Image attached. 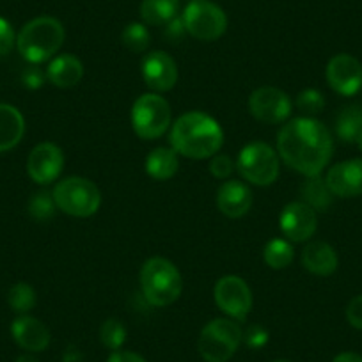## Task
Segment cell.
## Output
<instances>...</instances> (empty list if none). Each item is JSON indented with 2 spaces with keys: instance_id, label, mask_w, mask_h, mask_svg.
Wrapping results in <instances>:
<instances>
[{
  "instance_id": "cell-41",
  "label": "cell",
  "mask_w": 362,
  "mask_h": 362,
  "mask_svg": "<svg viewBox=\"0 0 362 362\" xmlns=\"http://www.w3.org/2000/svg\"><path fill=\"white\" fill-rule=\"evenodd\" d=\"M357 144H358V148H361V149H362V134H361V135H358V139H357Z\"/></svg>"
},
{
  "instance_id": "cell-2",
  "label": "cell",
  "mask_w": 362,
  "mask_h": 362,
  "mask_svg": "<svg viewBox=\"0 0 362 362\" xmlns=\"http://www.w3.org/2000/svg\"><path fill=\"white\" fill-rule=\"evenodd\" d=\"M222 144L224 132L221 124L199 110L183 114L170 128V148L185 158H211L221 151Z\"/></svg>"
},
{
  "instance_id": "cell-36",
  "label": "cell",
  "mask_w": 362,
  "mask_h": 362,
  "mask_svg": "<svg viewBox=\"0 0 362 362\" xmlns=\"http://www.w3.org/2000/svg\"><path fill=\"white\" fill-rule=\"evenodd\" d=\"M346 320L354 329L362 330V295H357L346 305Z\"/></svg>"
},
{
  "instance_id": "cell-33",
  "label": "cell",
  "mask_w": 362,
  "mask_h": 362,
  "mask_svg": "<svg viewBox=\"0 0 362 362\" xmlns=\"http://www.w3.org/2000/svg\"><path fill=\"white\" fill-rule=\"evenodd\" d=\"M268 339H270V334H268V330L261 325H250L249 329L243 332V341H245L247 346L254 348V350L263 348L264 344L268 343Z\"/></svg>"
},
{
  "instance_id": "cell-8",
  "label": "cell",
  "mask_w": 362,
  "mask_h": 362,
  "mask_svg": "<svg viewBox=\"0 0 362 362\" xmlns=\"http://www.w3.org/2000/svg\"><path fill=\"white\" fill-rule=\"evenodd\" d=\"M132 128L144 141L160 139L170 128V105L158 93H146L132 107Z\"/></svg>"
},
{
  "instance_id": "cell-28",
  "label": "cell",
  "mask_w": 362,
  "mask_h": 362,
  "mask_svg": "<svg viewBox=\"0 0 362 362\" xmlns=\"http://www.w3.org/2000/svg\"><path fill=\"white\" fill-rule=\"evenodd\" d=\"M8 302L13 311L18 313V315H27L36 305V291H34V288L30 284L16 283L9 290Z\"/></svg>"
},
{
  "instance_id": "cell-6",
  "label": "cell",
  "mask_w": 362,
  "mask_h": 362,
  "mask_svg": "<svg viewBox=\"0 0 362 362\" xmlns=\"http://www.w3.org/2000/svg\"><path fill=\"white\" fill-rule=\"evenodd\" d=\"M243 341V330L231 318L211 320L201 330L197 350L206 362H228Z\"/></svg>"
},
{
  "instance_id": "cell-26",
  "label": "cell",
  "mask_w": 362,
  "mask_h": 362,
  "mask_svg": "<svg viewBox=\"0 0 362 362\" xmlns=\"http://www.w3.org/2000/svg\"><path fill=\"white\" fill-rule=\"evenodd\" d=\"M295 250L290 240L284 238H274L264 245L263 249V259L274 270H283V268L290 267L293 261Z\"/></svg>"
},
{
  "instance_id": "cell-3",
  "label": "cell",
  "mask_w": 362,
  "mask_h": 362,
  "mask_svg": "<svg viewBox=\"0 0 362 362\" xmlns=\"http://www.w3.org/2000/svg\"><path fill=\"white\" fill-rule=\"evenodd\" d=\"M64 27L54 16H37L22 27L16 36V47L30 64L47 62L64 43Z\"/></svg>"
},
{
  "instance_id": "cell-16",
  "label": "cell",
  "mask_w": 362,
  "mask_h": 362,
  "mask_svg": "<svg viewBox=\"0 0 362 362\" xmlns=\"http://www.w3.org/2000/svg\"><path fill=\"white\" fill-rule=\"evenodd\" d=\"M325 183L337 197L362 196V158L346 160L330 167Z\"/></svg>"
},
{
  "instance_id": "cell-34",
  "label": "cell",
  "mask_w": 362,
  "mask_h": 362,
  "mask_svg": "<svg viewBox=\"0 0 362 362\" xmlns=\"http://www.w3.org/2000/svg\"><path fill=\"white\" fill-rule=\"evenodd\" d=\"M22 82L27 89H40V87H43V83L47 82V71H43L37 64H30L29 68L23 69Z\"/></svg>"
},
{
  "instance_id": "cell-31",
  "label": "cell",
  "mask_w": 362,
  "mask_h": 362,
  "mask_svg": "<svg viewBox=\"0 0 362 362\" xmlns=\"http://www.w3.org/2000/svg\"><path fill=\"white\" fill-rule=\"evenodd\" d=\"M295 105L304 114V117H313L325 109V98L318 89H304L298 93Z\"/></svg>"
},
{
  "instance_id": "cell-4",
  "label": "cell",
  "mask_w": 362,
  "mask_h": 362,
  "mask_svg": "<svg viewBox=\"0 0 362 362\" xmlns=\"http://www.w3.org/2000/svg\"><path fill=\"white\" fill-rule=\"evenodd\" d=\"M141 288L146 300L155 308H165L176 302L183 291V279L173 261L151 257L141 268Z\"/></svg>"
},
{
  "instance_id": "cell-18",
  "label": "cell",
  "mask_w": 362,
  "mask_h": 362,
  "mask_svg": "<svg viewBox=\"0 0 362 362\" xmlns=\"http://www.w3.org/2000/svg\"><path fill=\"white\" fill-rule=\"evenodd\" d=\"M13 339L27 351H43L50 344V330L43 322L33 316L22 315L11 323Z\"/></svg>"
},
{
  "instance_id": "cell-15",
  "label": "cell",
  "mask_w": 362,
  "mask_h": 362,
  "mask_svg": "<svg viewBox=\"0 0 362 362\" xmlns=\"http://www.w3.org/2000/svg\"><path fill=\"white\" fill-rule=\"evenodd\" d=\"M142 80L153 93L170 90L177 82V66L169 54L162 50L149 52L141 64Z\"/></svg>"
},
{
  "instance_id": "cell-13",
  "label": "cell",
  "mask_w": 362,
  "mask_h": 362,
  "mask_svg": "<svg viewBox=\"0 0 362 362\" xmlns=\"http://www.w3.org/2000/svg\"><path fill=\"white\" fill-rule=\"evenodd\" d=\"M279 228L284 238H288L290 242H308L309 238H313L316 228H318L316 211L304 201H295V203L286 204L279 215Z\"/></svg>"
},
{
  "instance_id": "cell-35",
  "label": "cell",
  "mask_w": 362,
  "mask_h": 362,
  "mask_svg": "<svg viewBox=\"0 0 362 362\" xmlns=\"http://www.w3.org/2000/svg\"><path fill=\"white\" fill-rule=\"evenodd\" d=\"M16 34L11 23L0 16V55H8L15 48Z\"/></svg>"
},
{
  "instance_id": "cell-7",
  "label": "cell",
  "mask_w": 362,
  "mask_h": 362,
  "mask_svg": "<svg viewBox=\"0 0 362 362\" xmlns=\"http://www.w3.org/2000/svg\"><path fill=\"white\" fill-rule=\"evenodd\" d=\"M279 155L267 142L254 141L243 146L236 160V169L245 181L257 187H268L279 176Z\"/></svg>"
},
{
  "instance_id": "cell-17",
  "label": "cell",
  "mask_w": 362,
  "mask_h": 362,
  "mask_svg": "<svg viewBox=\"0 0 362 362\" xmlns=\"http://www.w3.org/2000/svg\"><path fill=\"white\" fill-rule=\"evenodd\" d=\"M252 201V192H250V189L243 181L229 180L218 187L217 206L221 214L226 215V217H243L245 214H249Z\"/></svg>"
},
{
  "instance_id": "cell-42",
  "label": "cell",
  "mask_w": 362,
  "mask_h": 362,
  "mask_svg": "<svg viewBox=\"0 0 362 362\" xmlns=\"http://www.w3.org/2000/svg\"><path fill=\"white\" fill-rule=\"evenodd\" d=\"M274 362H290V361H284V358H277V361H274Z\"/></svg>"
},
{
  "instance_id": "cell-23",
  "label": "cell",
  "mask_w": 362,
  "mask_h": 362,
  "mask_svg": "<svg viewBox=\"0 0 362 362\" xmlns=\"http://www.w3.org/2000/svg\"><path fill=\"white\" fill-rule=\"evenodd\" d=\"M180 11V0H142L141 16L148 25H167Z\"/></svg>"
},
{
  "instance_id": "cell-22",
  "label": "cell",
  "mask_w": 362,
  "mask_h": 362,
  "mask_svg": "<svg viewBox=\"0 0 362 362\" xmlns=\"http://www.w3.org/2000/svg\"><path fill=\"white\" fill-rule=\"evenodd\" d=\"M180 169V155L173 148H156L146 158V173L156 181L170 180Z\"/></svg>"
},
{
  "instance_id": "cell-1",
  "label": "cell",
  "mask_w": 362,
  "mask_h": 362,
  "mask_svg": "<svg viewBox=\"0 0 362 362\" xmlns=\"http://www.w3.org/2000/svg\"><path fill=\"white\" fill-rule=\"evenodd\" d=\"M277 155L305 177L320 176L334 151L329 128L315 117H295L283 124L277 134Z\"/></svg>"
},
{
  "instance_id": "cell-27",
  "label": "cell",
  "mask_w": 362,
  "mask_h": 362,
  "mask_svg": "<svg viewBox=\"0 0 362 362\" xmlns=\"http://www.w3.org/2000/svg\"><path fill=\"white\" fill-rule=\"evenodd\" d=\"M121 41L132 54H142L148 50L151 37H149V30L142 23L134 22L124 27L121 33Z\"/></svg>"
},
{
  "instance_id": "cell-11",
  "label": "cell",
  "mask_w": 362,
  "mask_h": 362,
  "mask_svg": "<svg viewBox=\"0 0 362 362\" xmlns=\"http://www.w3.org/2000/svg\"><path fill=\"white\" fill-rule=\"evenodd\" d=\"M291 98L277 87H259L249 98V112L254 119L264 124L286 123L291 116Z\"/></svg>"
},
{
  "instance_id": "cell-39",
  "label": "cell",
  "mask_w": 362,
  "mask_h": 362,
  "mask_svg": "<svg viewBox=\"0 0 362 362\" xmlns=\"http://www.w3.org/2000/svg\"><path fill=\"white\" fill-rule=\"evenodd\" d=\"M332 362H362V357L354 351H343V354L336 355Z\"/></svg>"
},
{
  "instance_id": "cell-19",
  "label": "cell",
  "mask_w": 362,
  "mask_h": 362,
  "mask_svg": "<svg viewBox=\"0 0 362 362\" xmlns=\"http://www.w3.org/2000/svg\"><path fill=\"white\" fill-rule=\"evenodd\" d=\"M302 264H304L305 270L315 274V276L327 277L332 276L337 270L339 257H337L336 249L330 243L316 240V242H309L305 249L302 250Z\"/></svg>"
},
{
  "instance_id": "cell-40",
  "label": "cell",
  "mask_w": 362,
  "mask_h": 362,
  "mask_svg": "<svg viewBox=\"0 0 362 362\" xmlns=\"http://www.w3.org/2000/svg\"><path fill=\"white\" fill-rule=\"evenodd\" d=\"M16 362H40V361H37L34 355H20V357L16 358Z\"/></svg>"
},
{
  "instance_id": "cell-30",
  "label": "cell",
  "mask_w": 362,
  "mask_h": 362,
  "mask_svg": "<svg viewBox=\"0 0 362 362\" xmlns=\"http://www.w3.org/2000/svg\"><path fill=\"white\" fill-rule=\"evenodd\" d=\"M57 210V204L54 201V194L47 192V190H41L36 192L29 199V215L37 222H47L50 221L55 215Z\"/></svg>"
},
{
  "instance_id": "cell-10",
  "label": "cell",
  "mask_w": 362,
  "mask_h": 362,
  "mask_svg": "<svg viewBox=\"0 0 362 362\" xmlns=\"http://www.w3.org/2000/svg\"><path fill=\"white\" fill-rule=\"evenodd\" d=\"M215 304L235 322H243L252 309V291L238 276L221 277L214 290Z\"/></svg>"
},
{
  "instance_id": "cell-29",
  "label": "cell",
  "mask_w": 362,
  "mask_h": 362,
  "mask_svg": "<svg viewBox=\"0 0 362 362\" xmlns=\"http://www.w3.org/2000/svg\"><path fill=\"white\" fill-rule=\"evenodd\" d=\"M100 339H102L103 346L109 348V350H121V346L127 341V327L116 318L105 320L100 327Z\"/></svg>"
},
{
  "instance_id": "cell-21",
  "label": "cell",
  "mask_w": 362,
  "mask_h": 362,
  "mask_svg": "<svg viewBox=\"0 0 362 362\" xmlns=\"http://www.w3.org/2000/svg\"><path fill=\"white\" fill-rule=\"evenodd\" d=\"M25 134V119L13 105L0 103V151H9L22 141Z\"/></svg>"
},
{
  "instance_id": "cell-25",
  "label": "cell",
  "mask_w": 362,
  "mask_h": 362,
  "mask_svg": "<svg viewBox=\"0 0 362 362\" xmlns=\"http://www.w3.org/2000/svg\"><path fill=\"white\" fill-rule=\"evenodd\" d=\"M332 196L330 189L327 187L325 180L322 176H313L308 177L302 185V199L305 204L318 211H327L329 206L332 204Z\"/></svg>"
},
{
  "instance_id": "cell-9",
  "label": "cell",
  "mask_w": 362,
  "mask_h": 362,
  "mask_svg": "<svg viewBox=\"0 0 362 362\" xmlns=\"http://www.w3.org/2000/svg\"><path fill=\"white\" fill-rule=\"evenodd\" d=\"M181 20L187 33L199 41H217L228 29L224 9L210 0H192L183 11Z\"/></svg>"
},
{
  "instance_id": "cell-37",
  "label": "cell",
  "mask_w": 362,
  "mask_h": 362,
  "mask_svg": "<svg viewBox=\"0 0 362 362\" xmlns=\"http://www.w3.org/2000/svg\"><path fill=\"white\" fill-rule=\"evenodd\" d=\"M107 362H146V358L142 357V355L135 354V351L116 350L110 354V357L107 358Z\"/></svg>"
},
{
  "instance_id": "cell-5",
  "label": "cell",
  "mask_w": 362,
  "mask_h": 362,
  "mask_svg": "<svg viewBox=\"0 0 362 362\" xmlns=\"http://www.w3.org/2000/svg\"><path fill=\"white\" fill-rule=\"evenodd\" d=\"M52 194H54L57 210L71 217H90L100 210V204H102L100 189L87 177H64L55 185Z\"/></svg>"
},
{
  "instance_id": "cell-14",
  "label": "cell",
  "mask_w": 362,
  "mask_h": 362,
  "mask_svg": "<svg viewBox=\"0 0 362 362\" xmlns=\"http://www.w3.org/2000/svg\"><path fill=\"white\" fill-rule=\"evenodd\" d=\"M325 76L332 90L341 96H354L362 89V64L354 55H334L327 64Z\"/></svg>"
},
{
  "instance_id": "cell-38",
  "label": "cell",
  "mask_w": 362,
  "mask_h": 362,
  "mask_svg": "<svg viewBox=\"0 0 362 362\" xmlns=\"http://www.w3.org/2000/svg\"><path fill=\"white\" fill-rule=\"evenodd\" d=\"M185 33L187 30H185V25H183V20L177 18V16L173 20V22L167 23L165 36L169 37V40H181Z\"/></svg>"
},
{
  "instance_id": "cell-32",
  "label": "cell",
  "mask_w": 362,
  "mask_h": 362,
  "mask_svg": "<svg viewBox=\"0 0 362 362\" xmlns=\"http://www.w3.org/2000/svg\"><path fill=\"white\" fill-rule=\"evenodd\" d=\"M235 163H233V160L229 158L228 155H214L210 160V173L214 174L217 180H228L229 176L233 174V170H235Z\"/></svg>"
},
{
  "instance_id": "cell-24",
  "label": "cell",
  "mask_w": 362,
  "mask_h": 362,
  "mask_svg": "<svg viewBox=\"0 0 362 362\" xmlns=\"http://www.w3.org/2000/svg\"><path fill=\"white\" fill-rule=\"evenodd\" d=\"M336 134L343 142H357L362 134V105H348L337 114Z\"/></svg>"
},
{
  "instance_id": "cell-20",
  "label": "cell",
  "mask_w": 362,
  "mask_h": 362,
  "mask_svg": "<svg viewBox=\"0 0 362 362\" xmlns=\"http://www.w3.org/2000/svg\"><path fill=\"white\" fill-rule=\"evenodd\" d=\"M83 76V64L78 57L71 54L57 55L47 68V80L55 87L68 89L76 86Z\"/></svg>"
},
{
  "instance_id": "cell-12",
  "label": "cell",
  "mask_w": 362,
  "mask_h": 362,
  "mask_svg": "<svg viewBox=\"0 0 362 362\" xmlns=\"http://www.w3.org/2000/svg\"><path fill=\"white\" fill-rule=\"evenodd\" d=\"M64 167V153L54 142H41L27 158V173L37 185H50L57 180Z\"/></svg>"
}]
</instances>
